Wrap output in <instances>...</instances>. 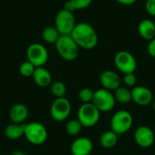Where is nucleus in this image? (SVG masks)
Here are the masks:
<instances>
[{"label":"nucleus","mask_w":155,"mask_h":155,"mask_svg":"<svg viewBox=\"0 0 155 155\" xmlns=\"http://www.w3.org/2000/svg\"><path fill=\"white\" fill-rule=\"evenodd\" d=\"M152 106H153V109L155 111V100H153V102H152Z\"/></svg>","instance_id":"2f4dec72"},{"label":"nucleus","mask_w":155,"mask_h":155,"mask_svg":"<svg viewBox=\"0 0 155 155\" xmlns=\"http://www.w3.org/2000/svg\"><path fill=\"white\" fill-rule=\"evenodd\" d=\"M93 0H68L64 3V8L74 12L75 10H83L90 6Z\"/></svg>","instance_id":"4be33fe9"},{"label":"nucleus","mask_w":155,"mask_h":155,"mask_svg":"<svg viewBox=\"0 0 155 155\" xmlns=\"http://www.w3.org/2000/svg\"><path fill=\"white\" fill-rule=\"evenodd\" d=\"M93 149V142L87 137H79L75 139L71 145V153L73 155H90Z\"/></svg>","instance_id":"4468645a"},{"label":"nucleus","mask_w":155,"mask_h":155,"mask_svg":"<svg viewBox=\"0 0 155 155\" xmlns=\"http://www.w3.org/2000/svg\"><path fill=\"white\" fill-rule=\"evenodd\" d=\"M124 83L127 87H134L137 83V77L134 73L125 74L124 75Z\"/></svg>","instance_id":"bb28decb"},{"label":"nucleus","mask_w":155,"mask_h":155,"mask_svg":"<svg viewBox=\"0 0 155 155\" xmlns=\"http://www.w3.org/2000/svg\"><path fill=\"white\" fill-rule=\"evenodd\" d=\"M132 91V101L140 106H147L152 104L153 94L152 91L145 86H134Z\"/></svg>","instance_id":"f8f14e48"},{"label":"nucleus","mask_w":155,"mask_h":155,"mask_svg":"<svg viewBox=\"0 0 155 155\" xmlns=\"http://www.w3.org/2000/svg\"><path fill=\"white\" fill-rule=\"evenodd\" d=\"M24 136L29 143L33 145H42L46 142L48 133L43 124L38 122H30L25 124Z\"/></svg>","instance_id":"7ed1b4c3"},{"label":"nucleus","mask_w":155,"mask_h":155,"mask_svg":"<svg viewBox=\"0 0 155 155\" xmlns=\"http://www.w3.org/2000/svg\"><path fill=\"white\" fill-rule=\"evenodd\" d=\"M94 91L90 88H83L79 91L78 93V98L83 104L86 103H92L93 97H94Z\"/></svg>","instance_id":"a878e982"},{"label":"nucleus","mask_w":155,"mask_h":155,"mask_svg":"<svg viewBox=\"0 0 155 155\" xmlns=\"http://www.w3.org/2000/svg\"><path fill=\"white\" fill-rule=\"evenodd\" d=\"M72 110L70 101L65 98H55L50 107L51 117L55 122H64L70 115Z\"/></svg>","instance_id":"1a4fd4ad"},{"label":"nucleus","mask_w":155,"mask_h":155,"mask_svg":"<svg viewBox=\"0 0 155 155\" xmlns=\"http://www.w3.org/2000/svg\"><path fill=\"white\" fill-rule=\"evenodd\" d=\"M138 33L144 40H152L155 37V23L151 19L142 20L138 25Z\"/></svg>","instance_id":"f3484780"},{"label":"nucleus","mask_w":155,"mask_h":155,"mask_svg":"<svg viewBox=\"0 0 155 155\" xmlns=\"http://www.w3.org/2000/svg\"><path fill=\"white\" fill-rule=\"evenodd\" d=\"M11 155H25V153L23 152V151H20V150H16V151H14Z\"/></svg>","instance_id":"7c9ffc66"},{"label":"nucleus","mask_w":155,"mask_h":155,"mask_svg":"<svg viewBox=\"0 0 155 155\" xmlns=\"http://www.w3.org/2000/svg\"><path fill=\"white\" fill-rule=\"evenodd\" d=\"M118 136L119 135H117L112 130L106 131L102 134V135L100 137V143L104 148L111 149L116 145L117 141H118Z\"/></svg>","instance_id":"6ab92c4d"},{"label":"nucleus","mask_w":155,"mask_h":155,"mask_svg":"<svg viewBox=\"0 0 155 155\" xmlns=\"http://www.w3.org/2000/svg\"><path fill=\"white\" fill-rule=\"evenodd\" d=\"M114 64L118 71L125 74L134 73L137 68L135 57L128 51H119L114 56Z\"/></svg>","instance_id":"9d476101"},{"label":"nucleus","mask_w":155,"mask_h":155,"mask_svg":"<svg viewBox=\"0 0 155 155\" xmlns=\"http://www.w3.org/2000/svg\"><path fill=\"white\" fill-rule=\"evenodd\" d=\"M116 1L123 5H132L137 2V0H116Z\"/></svg>","instance_id":"c756f323"},{"label":"nucleus","mask_w":155,"mask_h":155,"mask_svg":"<svg viewBox=\"0 0 155 155\" xmlns=\"http://www.w3.org/2000/svg\"><path fill=\"white\" fill-rule=\"evenodd\" d=\"M35 70V66L28 60L23 62L19 66V73L24 77H32Z\"/></svg>","instance_id":"393cba45"},{"label":"nucleus","mask_w":155,"mask_h":155,"mask_svg":"<svg viewBox=\"0 0 155 155\" xmlns=\"http://www.w3.org/2000/svg\"><path fill=\"white\" fill-rule=\"evenodd\" d=\"M145 10L152 16H155V0H146Z\"/></svg>","instance_id":"cd10ccee"},{"label":"nucleus","mask_w":155,"mask_h":155,"mask_svg":"<svg viewBox=\"0 0 155 155\" xmlns=\"http://www.w3.org/2000/svg\"><path fill=\"white\" fill-rule=\"evenodd\" d=\"M101 112L93 103L83 104L77 111V119L83 127L91 128L96 125L100 120Z\"/></svg>","instance_id":"39448f33"},{"label":"nucleus","mask_w":155,"mask_h":155,"mask_svg":"<svg viewBox=\"0 0 155 155\" xmlns=\"http://www.w3.org/2000/svg\"><path fill=\"white\" fill-rule=\"evenodd\" d=\"M134 141L135 143L143 148L151 147L155 141V135L153 131L146 125L139 126L134 133Z\"/></svg>","instance_id":"9b49d317"},{"label":"nucleus","mask_w":155,"mask_h":155,"mask_svg":"<svg viewBox=\"0 0 155 155\" xmlns=\"http://www.w3.org/2000/svg\"><path fill=\"white\" fill-rule=\"evenodd\" d=\"M25 124H15L11 123L5 128V135L10 140H17L24 136Z\"/></svg>","instance_id":"a211bd4d"},{"label":"nucleus","mask_w":155,"mask_h":155,"mask_svg":"<svg viewBox=\"0 0 155 155\" xmlns=\"http://www.w3.org/2000/svg\"><path fill=\"white\" fill-rule=\"evenodd\" d=\"M92 103L100 112L106 113L112 111L114 108L116 101L112 91L100 88L94 91Z\"/></svg>","instance_id":"423d86ee"},{"label":"nucleus","mask_w":155,"mask_h":155,"mask_svg":"<svg viewBox=\"0 0 155 155\" xmlns=\"http://www.w3.org/2000/svg\"><path fill=\"white\" fill-rule=\"evenodd\" d=\"M48 51L40 43H33L26 49V58L35 67L44 66L48 61Z\"/></svg>","instance_id":"6e6552de"},{"label":"nucleus","mask_w":155,"mask_h":155,"mask_svg":"<svg viewBox=\"0 0 155 155\" xmlns=\"http://www.w3.org/2000/svg\"><path fill=\"white\" fill-rule=\"evenodd\" d=\"M121 78L119 74L113 70H105L100 75V84L103 88L109 91H114L121 86Z\"/></svg>","instance_id":"ddd939ff"},{"label":"nucleus","mask_w":155,"mask_h":155,"mask_svg":"<svg viewBox=\"0 0 155 155\" xmlns=\"http://www.w3.org/2000/svg\"><path fill=\"white\" fill-rule=\"evenodd\" d=\"M50 88H51L52 94L55 98L65 97V94H66V92H67V88H66L65 84L63 83L62 81L52 82V84H50Z\"/></svg>","instance_id":"5701e85b"},{"label":"nucleus","mask_w":155,"mask_h":155,"mask_svg":"<svg viewBox=\"0 0 155 155\" xmlns=\"http://www.w3.org/2000/svg\"><path fill=\"white\" fill-rule=\"evenodd\" d=\"M29 115V110L27 106L22 103L14 104L9 111V118L12 123L25 124Z\"/></svg>","instance_id":"2eb2a0df"},{"label":"nucleus","mask_w":155,"mask_h":155,"mask_svg":"<svg viewBox=\"0 0 155 155\" xmlns=\"http://www.w3.org/2000/svg\"><path fill=\"white\" fill-rule=\"evenodd\" d=\"M70 35L80 48L85 50H91L98 44L96 31L90 24L85 22L76 24Z\"/></svg>","instance_id":"f257e3e1"},{"label":"nucleus","mask_w":155,"mask_h":155,"mask_svg":"<svg viewBox=\"0 0 155 155\" xmlns=\"http://www.w3.org/2000/svg\"><path fill=\"white\" fill-rule=\"evenodd\" d=\"M147 51H148V54L152 57L155 58V37L149 41V44L147 46Z\"/></svg>","instance_id":"c85d7f7f"},{"label":"nucleus","mask_w":155,"mask_h":155,"mask_svg":"<svg viewBox=\"0 0 155 155\" xmlns=\"http://www.w3.org/2000/svg\"><path fill=\"white\" fill-rule=\"evenodd\" d=\"M82 128H83V125L79 122L78 119H72L66 123L65 132L70 136H76L81 133Z\"/></svg>","instance_id":"b1692460"},{"label":"nucleus","mask_w":155,"mask_h":155,"mask_svg":"<svg viewBox=\"0 0 155 155\" xmlns=\"http://www.w3.org/2000/svg\"><path fill=\"white\" fill-rule=\"evenodd\" d=\"M134 124V117L132 114L126 110H120L116 112L110 122L111 130L117 135H122L129 132Z\"/></svg>","instance_id":"20e7f679"},{"label":"nucleus","mask_w":155,"mask_h":155,"mask_svg":"<svg viewBox=\"0 0 155 155\" xmlns=\"http://www.w3.org/2000/svg\"><path fill=\"white\" fill-rule=\"evenodd\" d=\"M76 25L74 12L68 11L64 8L61 9L55 15L54 26L60 35H71L73 29Z\"/></svg>","instance_id":"0eeeda50"},{"label":"nucleus","mask_w":155,"mask_h":155,"mask_svg":"<svg viewBox=\"0 0 155 155\" xmlns=\"http://www.w3.org/2000/svg\"><path fill=\"white\" fill-rule=\"evenodd\" d=\"M114 95L115 101L123 104H129L132 101V91L128 87H118L114 91Z\"/></svg>","instance_id":"412c9836"},{"label":"nucleus","mask_w":155,"mask_h":155,"mask_svg":"<svg viewBox=\"0 0 155 155\" xmlns=\"http://www.w3.org/2000/svg\"><path fill=\"white\" fill-rule=\"evenodd\" d=\"M32 77L35 84L39 87H47L52 84V74L45 66L35 67Z\"/></svg>","instance_id":"dca6fc26"},{"label":"nucleus","mask_w":155,"mask_h":155,"mask_svg":"<svg viewBox=\"0 0 155 155\" xmlns=\"http://www.w3.org/2000/svg\"><path fill=\"white\" fill-rule=\"evenodd\" d=\"M56 52L65 61H74L79 55L80 47L70 35H62L54 44Z\"/></svg>","instance_id":"f03ea898"},{"label":"nucleus","mask_w":155,"mask_h":155,"mask_svg":"<svg viewBox=\"0 0 155 155\" xmlns=\"http://www.w3.org/2000/svg\"><path fill=\"white\" fill-rule=\"evenodd\" d=\"M60 33L58 32V30L55 28V26H46L43 29L42 31V39L47 43V44H55L56 41L58 40V38L60 37Z\"/></svg>","instance_id":"aec40b11"},{"label":"nucleus","mask_w":155,"mask_h":155,"mask_svg":"<svg viewBox=\"0 0 155 155\" xmlns=\"http://www.w3.org/2000/svg\"><path fill=\"white\" fill-rule=\"evenodd\" d=\"M153 155H155V153H154V154H153Z\"/></svg>","instance_id":"473e14b6"}]
</instances>
